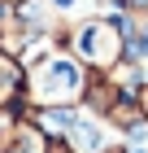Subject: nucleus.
Segmentation results:
<instances>
[{
    "instance_id": "nucleus-1",
    "label": "nucleus",
    "mask_w": 148,
    "mask_h": 153,
    "mask_svg": "<svg viewBox=\"0 0 148 153\" xmlns=\"http://www.w3.org/2000/svg\"><path fill=\"white\" fill-rule=\"evenodd\" d=\"M22 66H26V79H22L26 109H57V105L70 109V105H83V92H87L91 70L70 53V48L48 44L44 53H35Z\"/></svg>"
},
{
    "instance_id": "nucleus-2",
    "label": "nucleus",
    "mask_w": 148,
    "mask_h": 153,
    "mask_svg": "<svg viewBox=\"0 0 148 153\" xmlns=\"http://www.w3.org/2000/svg\"><path fill=\"white\" fill-rule=\"evenodd\" d=\"M61 48H70V53H74V57H79L91 74H113L118 66H122V57H126V44H122V18H113V13L74 18V22H66Z\"/></svg>"
},
{
    "instance_id": "nucleus-3",
    "label": "nucleus",
    "mask_w": 148,
    "mask_h": 153,
    "mask_svg": "<svg viewBox=\"0 0 148 153\" xmlns=\"http://www.w3.org/2000/svg\"><path fill=\"white\" fill-rule=\"evenodd\" d=\"M48 136L31 114H4L0 118V153H48Z\"/></svg>"
},
{
    "instance_id": "nucleus-4",
    "label": "nucleus",
    "mask_w": 148,
    "mask_h": 153,
    "mask_svg": "<svg viewBox=\"0 0 148 153\" xmlns=\"http://www.w3.org/2000/svg\"><path fill=\"white\" fill-rule=\"evenodd\" d=\"M61 140L70 144V149H79V153H100L105 144H109V127H105V118L87 114V109H74V118H70V127Z\"/></svg>"
},
{
    "instance_id": "nucleus-5",
    "label": "nucleus",
    "mask_w": 148,
    "mask_h": 153,
    "mask_svg": "<svg viewBox=\"0 0 148 153\" xmlns=\"http://www.w3.org/2000/svg\"><path fill=\"white\" fill-rule=\"evenodd\" d=\"M22 79H26L22 57H13V53H4V48H0V118H4V114H26Z\"/></svg>"
},
{
    "instance_id": "nucleus-6",
    "label": "nucleus",
    "mask_w": 148,
    "mask_h": 153,
    "mask_svg": "<svg viewBox=\"0 0 148 153\" xmlns=\"http://www.w3.org/2000/svg\"><path fill=\"white\" fill-rule=\"evenodd\" d=\"M118 9H122V18H148V0H113Z\"/></svg>"
},
{
    "instance_id": "nucleus-7",
    "label": "nucleus",
    "mask_w": 148,
    "mask_h": 153,
    "mask_svg": "<svg viewBox=\"0 0 148 153\" xmlns=\"http://www.w3.org/2000/svg\"><path fill=\"white\" fill-rule=\"evenodd\" d=\"M48 153H79V149H70L66 140H52V144H48Z\"/></svg>"
},
{
    "instance_id": "nucleus-8",
    "label": "nucleus",
    "mask_w": 148,
    "mask_h": 153,
    "mask_svg": "<svg viewBox=\"0 0 148 153\" xmlns=\"http://www.w3.org/2000/svg\"><path fill=\"white\" fill-rule=\"evenodd\" d=\"M100 153H126V144H105Z\"/></svg>"
},
{
    "instance_id": "nucleus-9",
    "label": "nucleus",
    "mask_w": 148,
    "mask_h": 153,
    "mask_svg": "<svg viewBox=\"0 0 148 153\" xmlns=\"http://www.w3.org/2000/svg\"><path fill=\"white\" fill-rule=\"evenodd\" d=\"M0 4H4V9H9V4H22V0H0Z\"/></svg>"
}]
</instances>
